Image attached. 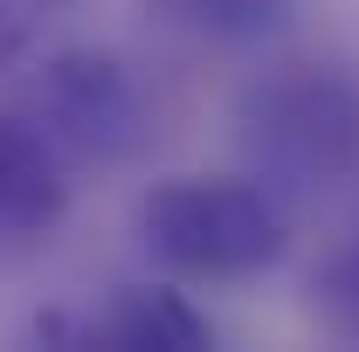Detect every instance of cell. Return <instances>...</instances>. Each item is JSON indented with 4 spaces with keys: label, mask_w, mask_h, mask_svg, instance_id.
<instances>
[{
    "label": "cell",
    "mask_w": 359,
    "mask_h": 352,
    "mask_svg": "<svg viewBox=\"0 0 359 352\" xmlns=\"http://www.w3.org/2000/svg\"><path fill=\"white\" fill-rule=\"evenodd\" d=\"M69 215V152L28 118L0 111V249H28Z\"/></svg>",
    "instance_id": "cell-4"
},
{
    "label": "cell",
    "mask_w": 359,
    "mask_h": 352,
    "mask_svg": "<svg viewBox=\"0 0 359 352\" xmlns=\"http://www.w3.org/2000/svg\"><path fill=\"white\" fill-rule=\"evenodd\" d=\"M138 242L173 276L242 283L290 249V215L256 173H173L138 201Z\"/></svg>",
    "instance_id": "cell-2"
},
{
    "label": "cell",
    "mask_w": 359,
    "mask_h": 352,
    "mask_svg": "<svg viewBox=\"0 0 359 352\" xmlns=\"http://www.w3.org/2000/svg\"><path fill=\"white\" fill-rule=\"evenodd\" d=\"M311 318L332 332V339H346L359 346V242L346 249H332L311 276Z\"/></svg>",
    "instance_id": "cell-7"
},
{
    "label": "cell",
    "mask_w": 359,
    "mask_h": 352,
    "mask_svg": "<svg viewBox=\"0 0 359 352\" xmlns=\"http://www.w3.org/2000/svg\"><path fill=\"white\" fill-rule=\"evenodd\" d=\"M28 118L83 166H125L152 138L145 90L132 83V69L118 55H97V48L48 55L28 83Z\"/></svg>",
    "instance_id": "cell-3"
},
{
    "label": "cell",
    "mask_w": 359,
    "mask_h": 352,
    "mask_svg": "<svg viewBox=\"0 0 359 352\" xmlns=\"http://www.w3.org/2000/svg\"><path fill=\"white\" fill-rule=\"evenodd\" d=\"M28 55V14H14V0H0V69H14Z\"/></svg>",
    "instance_id": "cell-8"
},
{
    "label": "cell",
    "mask_w": 359,
    "mask_h": 352,
    "mask_svg": "<svg viewBox=\"0 0 359 352\" xmlns=\"http://www.w3.org/2000/svg\"><path fill=\"white\" fill-rule=\"evenodd\" d=\"M180 28L208 35V42H228V48H249V42H269L290 28L297 0H166Z\"/></svg>",
    "instance_id": "cell-6"
},
{
    "label": "cell",
    "mask_w": 359,
    "mask_h": 352,
    "mask_svg": "<svg viewBox=\"0 0 359 352\" xmlns=\"http://www.w3.org/2000/svg\"><path fill=\"white\" fill-rule=\"evenodd\" d=\"M242 173L283 201H318L359 173V83L332 62H276L235 90Z\"/></svg>",
    "instance_id": "cell-1"
},
{
    "label": "cell",
    "mask_w": 359,
    "mask_h": 352,
    "mask_svg": "<svg viewBox=\"0 0 359 352\" xmlns=\"http://www.w3.org/2000/svg\"><path fill=\"white\" fill-rule=\"evenodd\" d=\"M83 346H111V352H208L215 325L173 283H125L111 304L83 318Z\"/></svg>",
    "instance_id": "cell-5"
}]
</instances>
